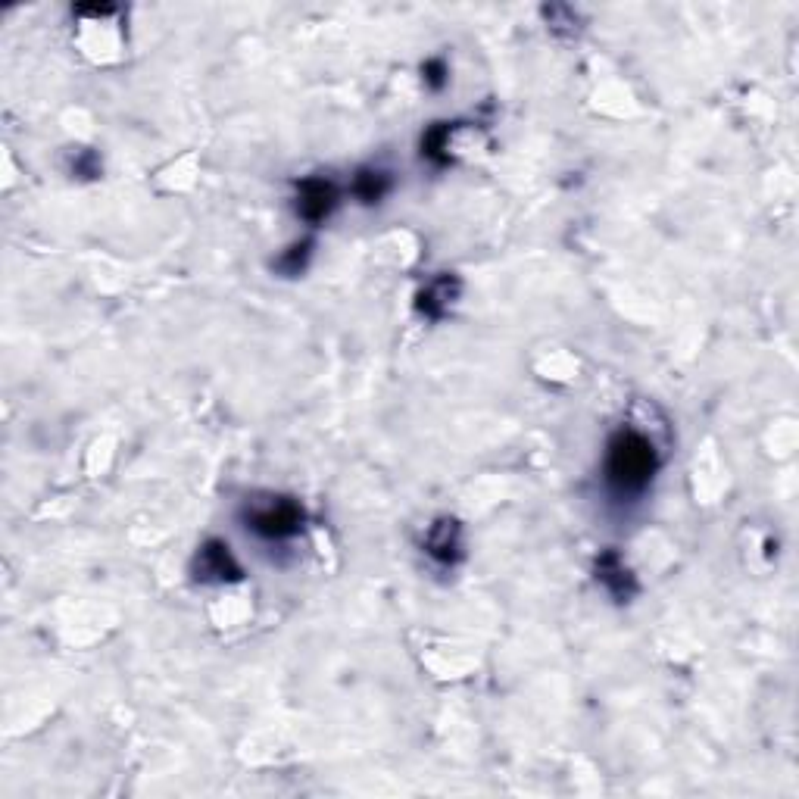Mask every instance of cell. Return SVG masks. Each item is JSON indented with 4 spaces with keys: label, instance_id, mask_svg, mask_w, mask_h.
<instances>
[{
    "label": "cell",
    "instance_id": "cell-1",
    "mask_svg": "<svg viewBox=\"0 0 799 799\" xmlns=\"http://www.w3.org/2000/svg\"><path fill=\"white\" fill-rule=\"evenodd\" d=\"M659 469L653 444L637 431H618L609 441L606 456V484L618 497H637L650 487Z\"/></svg>",
    "mask_w": 799,
    "mask_h": 799
},
{
    "label": "cell",
    "instance_id": "cell-2",
    "mask_svg": "<svg viewBox=\"0 0 799 799\" xmlns=\"http://www.w3.org/2000/svg\"><path fill=\"white\" fill-rule=\"evenodd\" d=\"M247 528L266 540H288L303 528V509L294 500H272L247 512Z\"/></svg>",
    "mask_w": 799,
    "mask_h": 799
},
{
    "label": "cell",
    "instance_id": "cell-3",
    "mask_svg": "<svg viewBox=\"0 0 799 799\" xmlns=\"http://www.w3.org/2000/svg\"><path fill=\"white\" fill-rule=\"evenodd\" d=\"M194 575L197 581H206V584H225V581L241 578V565L231 556L228 544H222V540H206L194 559Z\"/></svg>",
    "mask_w": 799,
    "mask_h": 799
},
{
    "label": "cell",
    "instance_id": "cell-4",
    "mask_svg": "<svg viewBox=\"0 0 799 799\" xmlns=\"http://www.w3.org/2000/svg\"><path fill=\"white\" fill-rule=\"evenodd\" d=\"M334 203H338V191H334L331 182H322V178H309L300 188V200H297V213L306 222H322L331 216Z\"/></svg>",
    "mask_w": 799,
    "mask_h": 799
},
{
    "label": "cell",
    "instance_id": "cell-5",
    "mask_svg": "<svg viewBox=\"0 0 799 799\" xmlns=\"http://www.w3.org/2000/svg\"><path fill=\"white\" fill-rule=\"evenodd\" d=\"M597 581L609 590L615 600H622V603H628L637 594L634 575L625 569V562L618 559V553H612V550L597 559Z\"/></svg>",
    "mask_w": 799,
    "mask_h": 799
},
{
    "label": "cell",
    "instance_id": "cell-6",
    "mask_svg": "<svg viewBox=\"0 0 799 799\" xmlns=\"http://www.w3.org/2000/svg\"><path fill=\"white\" fill-rule=\"evenodd\" d=\"M425 550H428V556H431V559L444 562V565L456 562V559H459V550H462V540H459V525H456V522H450V519L437 522V525L428 531V537H425Z\"/></svg>",
    "mask_w": 799,
    "mask_h": 799
},
{
    "label": "cell",
    "instance_id": "cell-7",
    "mask_svg": "<svg viewBox=\"0 0 799 799\" xmlns=\"http://www.w3.org/2000/svg\"><path fill=\"white\" fill-rule=\"evenodd\" d=\"M456 294H459V281L450 278V275H441L419 294V309L431 319H441L450 309V303L456 300Z\"/></svg>",
    "mask_w": 799,
    "mask_h": 799
},
{
    "label": "cell",
    "instance_id": "cell-8",
    "mask_svg": "<svg viewBox=\"0 0 799 799\" xmlns=\"http://www.w3.org/2000/svg\"><path fill=\"white\" fill-rule=\"evenodd\" d=\"M353 191L363 203H378L384 194L391 191V178H388V172H381V169H363L356 175Z\"/></svg>",
    "mask_w": 799,
    "mask_h": 799
},
{
    "label": "cell",
    "instance_id": "cell-9",
    "mask_svg": "<svg viewBox=\"0 0 799 799\" xmlns=\"http://www.w3.org/2000/svg\"><path fill=\"white\" fill-rule=\"evenodd\" d=\"M447 144H450V125H434L422 141V153L434 163H447Z\"/></svg>",
    "mask_w": 799,
    "mask_h": 799
},
{
    "label": "cell",
    "instance_id": "cell-10",
    "mask_svg": "<svg viewBox=\"0 0 799 799\" xmlns=\"http://www.w3.org/2000/svg\"><path fill=\"white\" fill-rule=\"evenodd\" d=\"M306 260H309V241L291 247L285 256H281V260H278V269H281V272H288V275H300L303 266H306Z\"/></svg>",
    "mask_w": 799,
    "mask_h": 799
},
{
    "label": "cell",
    "instance_id": "cell-11",
    "mask_svg": "<svg viewBox=\"0 0 799 799\" xmlns=\"http://www.w3.org/2000/svg\"><path fill=\"white\" fill-rule=\"evenodd\" d=\"M425 72H428V82H431L434 88H441V85H444V63H437V60H434V63L425 66Z\"/></svg>",
    "mask_w": 799,
    "mask_h": 799
}]
</instances>
